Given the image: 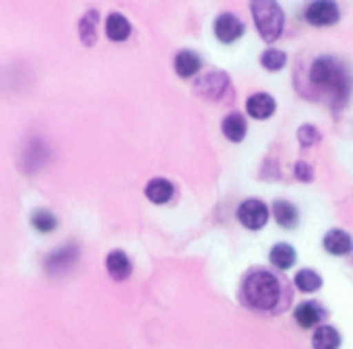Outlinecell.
<instances>
[{
	"label": "cell",
	"instance_id": "cell-1",
	"mask_svg": "<svg viewBox=\"0 0 353 349\" xmlns=\"http://www.w3.org/2000/svg\"><path fill=\"white\" fill-rule=\"evenodd\" d=\"M240 298L252 310L271 312L279 306L283 298V283L275 273L265 269H254L244 277L240 288Z\"/></svg>",
	"mask_w": 353,
	"mask_h": 349
},
{
	"label": "cell",
	"instance_id": "cell-2",
	"mask_svg": "<svg viewBox=\"0 0 353 349\" xmlns=\"http://www.w3.org/2000/svg\"><path fill=\"white\" fill-rule=\"evenodd\" d=\"M310 83L319 89L323 87L335 93L337 99H345L350 93V77L345 68L335 58H329V56L314 60L310 68Z\"/></svg>",
	"mask_w": 353,
	"mask_h": 349
},
{
	"label": "cell",
	"instance_id": "cell-3",
	"mask_svg": "<svg viewBox=\"0 0 353 349\" xmlns=\"http://www.w3.org/2000/svg\"><path fill=\"white\" fill-rule=\"evenodd\" d=\"M250 12L254 17L256 29L265 41H277L285 27V12L277 2L254 0L250 2Z\"/></svg>",
	"mask_w": 353,
	"mask_h": 349
},
{
	"label": "cell",
	"instance_id": "cell-4",
	"mask_svg": "<svg viewBox=\"0 0 353 349\" xmlns=\"http://www.w3.org/2000/svg\"><path fill=\"white\" fill-rule=\"evenodd\" d=\"M238 221L246 228V230H263L269 223L271 211L269 207L261 201V199H246L238 211H236Z\"/></svg>",
	"mask_w": 353,
	"mask_h": 349
},
{
	"label": "cell",
	"instance_id": "cell-5",
	"mask_svg": "<svg viewBox=\"0 0 353 349\" xmlns=\"http://www.w3.org/2000/svg\"><path fill=\"white\" fill-rule=\"evenodd\" d=\"M81 248L74 242H68L60 248H56L46 261H43V269L48 275H62L66 273L77 261H79Z\"/></svg>",
	"mask_w": 353,
	"mask_h": 349
},
{
	"label": "cell",
	"instance_id": "cell-6",
	"mask_svg": "<svg viewBox=\"0 0 353 349\" xmlns=\"http://www.w3.org/2000/svg\"><path fill=\"white\" fill-rule=\"evenodd\" d=\"M50 159V147L41 139H31L23 153H21V168L23 172H39Z\"/></svg>",
	"mask_w": 353,
	"mask_h": 349
},
{
	"label": "cell",
	"instance_id": "cell-7",
	"mask_svg": "<svg viewBox=\"0 0 353 349\" xmlns=\"http://www.w3.org/2000/svg\"><path fill=\"white\" fill-rule=\"evenodd\" d=\"M213 29H215V37H217L221 43H234V41H238V39L244 35V31H246L244 23H242L236 14H232V12H221V14L215 19Z\"/></svg>",
	"mask_w": 353,
	"mask_h": 349
},
{
	"label": "cell",
	"instance_id": "cell-8",
	"mask_svg": "<svg viewBox=\"0 0 353 349\" xmlns=\"http://www.w3.org/2000/svg\"><path fill=\"white\" fill-rule=\"evenodd\" d=\"M341 17V10L335 2H312L308 8H306V21L314 27H329V25H335Z\"/></svg>",
	"mask_w": 353,
	"mask_h": 349
},
{
	"label": "cell",
	"instance_id": "cell-9",
	"mask_svg": "<svg viewBox=\"0 0 353 349\" xmlns=\"http://www.w3.org/2000/svg\"><path fill=\"white\" fill-rule=\"evenodd\" d=\"M325 317H327V310L316 300H306L298 304L294 310V321L300 329H316L321 327Z\"/></svg>",
	"mask_w": 353,
	"mask_h": 349
},
{
	"label": "cell",
	"instance_id": "cell-10",
	"mask_svg": "<svg viewBox=\"0 0 353 349\" xmlns=\"http://www.w3.org/2000/svg\"><path fill=\"white\" fill-rule=\"evenodd\" d=\"M323 246H325V250H327L331 257H347V255H352L353 240L352 236H350V232L335 228V230H329V232L325 234Z\"/></svg>",
	"mask_w": 353,
	"mask_h": 349
},
{
	"label": "cell",
	"instance_id": "cell-11",
	"mask_svg": "<svg viewBox=\"0 0 353 349\" xmlns=\"http://www.w3.org/2000/svg\"><path fill=\"white\" fill-rule=\"evenodd\" d=\"M277 101L269 93H254L246 99V112L254 120H267L275 114Z\"/></svg>",
	"mask_w": 353,
	"mask_h": 349
},
{
	"label": "cell",
	"instance_id": "cell-12",
	"mask_svg": "<svg viewBox=\"0 0 353 349\" xmlns=\"http://www.w3.org/2000/svg\"><path fill=\"white\" fill-rule=\"evenodd\" d=\"M230 87V79L223 72H209L196 83V91L209 99H219L223 97V91Z\"/></svg>",
	"mask_w": 353,
	"mask_h": 349
},
{
	"label": "cell",
	"instance_id": "cell-13",
	"mask_svg": "<svg viewBox=\"0 0 353 349\" xmlns=\"http://www.w3.org/2000/svg\"><path fill=\"white\" fill-rule=\"evenodd\" d=\"M174 68H176L178 77L188 79V77H194L203 68V60L194 50H182L174 58Z\"/></svg>",
	"mask_w": 353,
	"mask_h": 349
},
{
	"label": "cell",
	"instance_id": "cell-14",
	"mask_svg": "<svg viewBox=\"0 0 353 349\" xmlns=\"http://www.w3.org/2000/svg\"><path fill=\"white\" fill-rule=\"evenodd\" d=\"M105 269L110 273L112 279L116 281H124L130 273H132V263L126 257L124 250H112L105 259Z\"/></svg>",
	"mask_w": 353,
	"mask_h": 349
},
{
	"label": "cell",
	"instance_id": "cell-15",
	"mask_svg": "<svg viewBox=\"0 0 353 349\" xmlns=\"http://www.w3.org/2000/svg\"><path fill=\"white\" fill-rule=\"evenodd\" d=\"M221 130H223V134H225L228 141H232V143H242L244 137H246V132H248V122H246V118H244L240 112H232V114H228V116L223 118Z\"/></svg>",
	"mask_w": 353,
	"mask_h": 349
},
{
	"label": "cell",
	"instance_id": "cell-16",
	"mask_svg": "<svg viewBox=\"0 0 353 349\" xmlns=\"http://www.w3.org/2000/svg\"><path fill=\"white\" fill-rule=\"evenodd\" d=\"M271 211H273L275 221H277L281 228H285V230H294V228H298V223H300V213H298V209H296V205H294V203L279 199V201H275V203H273Z\"/></svg>",
	"mask_w": 353,
	"mask_h": 349
},
{
	"label": "cell",
	"instance_id": "cell-17",
	"mask_svg": "<svg viewBox=\"0 0 353 349\" xmlns=\"http://www.w3.org/2000/svg\"><path fill=\"white\" fill-rule=\"evenodd\" d=\"M312 349H339L343 343L341 333L333 325H321L312 333Z\"/></svg>",
	"mask_w": 353,
	"mask_h": 349
},
{
	"label": "cell",
	"instance_id": "cell-18",
	"mask_svg": "<svg viewBox=\"0 0 353 349\" xmlns=\"http://www.w3.org/2000/svg\"><path fill=\"white\" fill-rule=\"evenodd\" d=\"M269 261H271V265H273L275 269H279V271H288V269H292V267L296 265L298 255H296V248H294L292 244H288V242H279V244H275V246L271 248V252H269Z\"/></svg>",
	"mask_w": 353,
	"mask_h": 349
},
{
	"label": "cell",
	"instance_id": "cell-19",
	"mask_svg": "<svg viewBox=\"0 0 353 349\" xmlns=\"http://www.w3.org/2000/svg\"><path fill=\"white\" fill-rule=\"evenodd\" d=\"M145 195L151 203L155 205H165L172 201L174 197V184L165 178H153L149 180V184L145 186Z\"/></svg>",
	"mask_w": 353,
	"mask_h": 349
},
{
	"label": "cell",
	"instance_id": "cell-20",
	"mask_svg": "<svg viewBox=\"0 0 353 349\" xmlns=\"http://www.w3.org/2000/svg\"><path fill=\"white\" fill-rule=\"evenodd\" d=\"M132 27L128 23V19L120 12H112L105 21V33L112 41H126L130 35Z\"/></svg>",
	"mask_w": 353,
	"mask_h": 349
},
{
	"label": "cell",
	"instance_id": "cell-21",
	"mask_svg": "<svg viewBox=\"0 0 353 349\" xmlns=\"http://www.w3.org/2000/svg\"><path fill=\"white\" fill-rule=\"evenodd\" d=\"M294 283L300 292L304 294H314L323 288V277L314 271V269H302L296 273Z\"/></svg>",
	"mask_w": 353,
	"mask_h": 349
},
{
	"label": "cell",
	"instance_id": "cell-22",
	"mask_svg": "<svg viewBox=\"0 0 353 349\" xmlns=\"http://www.w3.org/2000/svg\"><path fill=\"white\" fill-rule=\"evenodd\" d=\"M97 21H99L97 10H89L83 14V19L79 23V33H81V41L85 46H93L97 39Z\"/></svg>",
	"mask_w": 353,
	"mask_h": 349
},
{
	"label": "cell",
	"instance_id": "cell-23",
	"mask_svg": "<svg viewBox=\"0 0 353 349\" xmlns=\"http://www.w3.org/2000/svg\"><path fill=\"white\" fill-rule=\"evenodd\" d=\"M31 226H33L39 234H50V232L56 230L58 219H56V215H54L52 211H48V209H37V211H33V215H31Z\"/></svg>",
	"mask_w": 353,
	"mask_h": 349
},
{
	"label": "cell",
	"instance_id": "cell-24",
	"mask_svg": "<svg viewBox=\"0 0 353 349\" xmlns=\"http://www.w3.org/2000/svg\"><path fill=\"white\" fill-rule=\"evenodd\" d=\"M261 64H263L267 70L277 72V70H281V68L288 64V54H285L283 50L269 48V50H265V52H263V56H261Z\"/></svg>",
	"mask_w": 353,
	"mask_h": 349
},
{
	"label": "cell",
	"instance_id": "cell-25",
	"mask_svg": "<svg viewBox=\"0 0 353 349\" xmlns=\"http://www.w3.org/2000/svg\"><path fill=\"white\" fill-rule=\"evenodd\" d=\"M319 141H321V132H319L316 126L304 124V126L298 128V143H300L302 147H312V145H316Z\"/></svg>",
	"mask_w": 353,
	"mask_h": 349
},
{
	"label": "cell",
	"instance_id": "cell-26",
	"mask_svg": "<svg viewBox=\"0 0 353 349\" xmlns=\"http://www.w3.org/2000/svg\"><path fill=\"white\" fill-rule=\"evenodd\" d=\"M296 178L300 180V182H312L314 180V170H312V166L308 163V161H298L296 163Z\"/></svg>",
	"mask_w": 353,
	"mask_h": 349
},
{
	"label": "cell",
	"instance_id": "cell-27",
	"mask_svg": "<svg viewBox=\"0 0 353 349\" xmlns=\"http://www.w3.org/2000/svg\"><path fill=\"white\" fill-rule=\"evenodd\" d=\"M352 261H353V248H352Z\"/></svg>",
	"mask_w": 353,
	"mask_h": 349
}]
</instances>
